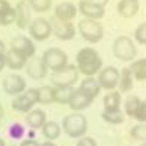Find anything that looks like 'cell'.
<instances>
[{"instance_id": "cell-1", "label": "cell", "mask_w": 146, "mask_h": 146, "mask_svg": "<svg viewBox=\"0 0 146 146\" xmlns=\"http://www.w3.org/2000/svg\"><path fill=\"white\" fill-rule=\"evenodd\" d=\"M77 70L86 77L97 75L103 68V59L94 48H81L75 56Z\"/></svg>"}, {"instance_id": "cell-2", "label": "cell", "mask_w": 146, "mask_h": 146, "mask_svg": "<svg viewBox=\"0 0 146 146\" xmlns=\"http://www.w3.org/2000/svg\"><path fill=\"white\" fill-rule=\"evenodd\" d=\"M62 129L70 137H82L86 136L88 129V121L87 117L81 113H71L64 117L62 120Z\"/></svg>"}, {"instance_id": "cell-3", "label": "cell", "mask_w": 146, "mask_h": 146, "mask_svg": "<svg viewBox=\"0 0 146 146\" xmlns=\"http://www.w3.org/2000/svg\"><path fill=\"white\" fill-rule=\"evenodd\" d=\"M78 32L82 36V39L87 40L88 44H97L103 39L104 29L98 20L91 19H81L78 22Z\"/></svg>"}, {"instance_id": "cell-4", "label": "cell", "mask_w": 146, "mask_h": 146, "mask_svg": "<svg viewBox=\"0 0 146 146\" xmlns=\"http://www.w3.org/2000/svg\"><path fill=\"white\" fill-rule=\"evenodd\" d=\"M113 54L117 59L124 61V62H129L133 61L136 58L137 49L136 45L133 44V40L129 36H119L114 39L113 42Z\"/></svg>"}, {"instance_id": "cell-5", "label": "cell", "mask_w": 146, "mask_h": 146, "mask_svg": "<svg viewBox=\"0 0 146 146\" xmlns=\"http://www.w3.org/2000/svg\"><path fill=\"white\" fill-rule=\"evenodd\" d=\"M78 70L74 64H68L64 68L54 71L51 75V82L54 87H74L78 81Z\"/></svg>"}, {"instance_id": "cell-6", "label": "cell", "mask_w": 146, "mask_h": 146, "mask_svg": "<svg viewBox=\"0 0 146 146\" xmlns=\"http://www.w3.org/2000/svg\"><path fill=\"white\" fill-rule=\"evenodd\" d=\"M42 61L44 64L46 65L48 70H52L54 71H58L61 68H64L65 65H68V56L67 54L59 49V48H49L44 52L42 55Z\"/></svg>"}, {"instance_id": "cell-7", "label": "cell", "mask_w": 146, "mask_h": 146, "mask_svg": "<svg viewBox=\"0 0 146 146\" xmlns=\"http://www.w3.org/2000/svg\"><path fill=\"white\" fill-rule=\"evenodd\" d=\"M38 103V88H29L25 90L20 96H16V98L12 101V109L19 113H29L32 107Z\"/></svg>"}, {"instance_id": "cell-8", "label": "cell", "mask_w": 146, "mask_h": 146, "mask_svg": "<svg viewBox=\"0 0 146 146\" xmlns=\"http://www.w3.org/2000/svg\"><path fill=\"white\" fill-rule=\"evenodd\" d=\"M49 23L52 33L61 40H70L75 36V26L72 22H65V20H61L52 16L49 19Z\"/></svg>"}, {"instance_id": "cell-9", "label": "cell", "mask_w": 146, "mask_h": 146, "mask_svg": "<svg viewBox=\"0 0 146 146\" xmlns=\"http://www.w3.org/2000/svg\"><path fill=\"white\" fill-rule=\"evenodd\" d=\"M119 77H120V71L116 67H106V68H101V71L98 72L97 82H98L100 88L113 91L114 88H117Z\"/></svg>"}, {"instance_id": "cell-10", "label": "cell", "mask_w": 146, "mask_h": 146, "mask_svg": "<svg viewBox=\"0 0 146 146\" xmlns=\"http://www.w3.org/2000/svg\"><path fill=\"white\" fill-rule=\"evenodd\" d=\"M28 29H29V35L35 40H45L52 33L51 23H49V20L45 19V17H36V19H33Z\"/></svg>"}, {"instance_id": "cell-11", "label": "cell", "mask_w": 146, "mask_h": 146, "mask_svg": "<svg viewBox=\"0 0 146 146\" xmlns=\"http://www.w3.org/2000/svg\"><path fill=\"white\" fill-rule=\"evenodd\" d=\"M32 9L28 2L20 0L15 7V23L19 29H28L32 22Z\"/></svg>"}, {"instance_id": "cell-12", "label": "cell", "mask_w": 146, "mask_h": 146, "mask_svg": "<svg viewBox=\"0 0 146 146\" xmlns=\"http://www.w3.org/2000/svg\"><path fill=\"white\" fill-rule=\"evenodd\" d=\"M3 90L9 96H20L26 90V81L19 74H9L3 80Z\"/></svg>"}, {"instance_id": "cell-13", "label": "cell", "mask_w": 146, "mask_h": 146, "mask_svg": "<svg viewBox=\"0 0 146 146\" xmlns=\"http://www.w3.org/2000/svg\"><path fill=\"white\" fill-rule=\"evenodd\" d=\"M10 49L16 51L20 55H23L26 59L35 56V45L28 36H22V35L15 36L10 40Z\"/></svg>"}, {"instance_id": "cell-14", "label": "cell", "mask_w": 146, "mask_h": 146, "mask_svg": "<svg viewBox=\"0 0 146 146\" xmlns=\"http://www.w3.org/2000/svg\"><path fill=\"white\" fill-rule=\"evenodd\" d=\"M77 9H78V13H81L86 19H91V20H100L106 13L103 6L94 5L88 2V0H80Z\"/></svg>"}, {"instance_id": "cell-15", "label": "cell", "mask_w": 146, "mask_h": 146, "mask_svg": "<svg viewBox=\"0 0 146 146\" xmlns=\"http://www.w3.org/2000/svg\"><path fill=\"white\" fill-rule=\"evenodd\" d=\"M25 68H26V74L31 78H33V80L44 78L46 75V71H48L46 65L44 64V61H42V58H40V56H32V58H29L28 62H26V65H25Z\"/></svg>"}, {"instance_id": "cell-16", "label": "cell", "mask_w": 146, "mask_h": 146, "mask_svg": "<svg viewBox=\"0 0 146 146\" xmlns=\"http://www.w3.org/2000/svg\"><path fill=\"white\" fill-rule=\"evenodd\" d=\"M94 100L91 98V97H88L87 94H84L81 90H74V93H72V97H71V100H70V103H68V106H70V109L72 110V111H75V113H78V111H81V110H86V109H88L90 106H91V103H93Z\"/></svg>"}, {"instance_id": "cell-17", "label": "cell", "mask_w": 146, "mask_h": 146, "mask_svg": "<svg viewBox=\"0 0 146 146\" xmlns=\"http://www.w3.org/2000/svg\"><path fill=\"white\" fill-rule=\"evenodd\" d=\"M77 15H78V9L71 2H62V3L56 5L55 10H54V17L65 20V22H71Z\"/></svg>"}, {"instance_id": "cell-18", "label": "cell", "mask_w": 146, "mask_h": 146, "mask_svg": "<svg viewBox=\"0 0 146 146\" xmlns=\"http://www.w3.org/2000/svg\"><path fill=\"white\" fill-rule=\"evenodd\" d=\"M3 58H5V65L9 67L10 70H22V68H25L26 62H28V59L23 55L17 54L13 49L6 51L5 55H3Z\"/></svg>"}, {"instance_id": "cell-19", "label": "cell", "mask_w": 146, "mask_h": 146, "mask_svg": "<svg viewBox=\"0 0 146 146\" xmlns=\"http://www.w3.org/2000/svg\"><path fill=\"white\" fill-rule=\"evenodd\" d=\"M25 121H26V124L32 130H36V129H40L46 123V114H45L44 110H40V109H33V110H31L26 114Z\"/></svg>"}, {"instance_id": "cell-20", "label": "cell", "mask_w": 146, "mask_h": 146, "mask_svg": "<svg viewBox=\"0 0 146 146\" xmlns=\"http://www.w3.org/2000/svg\"><path fill=\"white\" fill-rule=\"evenodd\" d=\"M117 12L121 17H133L139 12V2H136V0H119Z\"/></svg>"}, {"instance_id": "cell-21", "label": "cell", "mask_w": 146, "mask_h": 146, "mask_svg": "<svg viewBox=\"0 0 146 146\" xmlns=\"http://www.w3.org/2000/svg\"><path fill=\"white\" fill-rule=\"evenodd\" d=\"M120 104H121V94L116 90L109 91L106 96L103 97V111H116L120 110Z\"/></svg>"}, {"instance_id": "cell-22", "label": "cell", "mask_w": 146, "mask_h": 146, "mask_svg": "<svg viewBox=\"0 0 146 146\" xmlns=\"http://www.w3.org/2000/svg\"><path fill=\"white\" fill-rule=\"evenodd\" d=\"M78 90H81L84 94H87L88 97H91L94 100L100 94V90L101 88H100L98 82H97V78H94V77H86L84 80L81 81Z\"/></svg>"}, {"instance_id": "cell-23", "label": "cell", "mask_w": 146, "mask_h": 146, "mask_svg": "<svg viewBox=\"0 0 146 146\" xmlns=\"http://www.w3.org/2000/svg\"><path fill=\"white\" fill-rule=\"evenodd\" d=\"M133 74L130 71L129 67L123 68L120 71V77H119V93H130L133 90Z\"/></svg>"}, {"instance_id": "cell-24", "label": "cell", "mask_w": 146, "mask_h": 146, "mask_svg": "<svg viewBox=\"0 0 146 146\" xmlns=\"http://www.w3.org/2000/svg\"><path fill=\"white\" fill-rule=\"evenodd\" d=\"M74 90V87H54V101L59 104H68Z\"/></svg>"}, {"instance_id": "cell-25", "label": "cell", "mask_w": 146, "mask_h": 146, "mask_svg": "<svg viewBox=\"0 0 146 146\" xmlns=\"http://www.w3.org/2000/svg\"><path fill=\"white\" fill-rule=\"evenodd\" d=\"M129 68H130L135 80H137V81H146V58L132 61V64H130Z\"/></svg>"}, {"instance_id": "cell-26", "label": "cell", "mask_w": 146, "mask_h": 146, "mask_svg": "<svg viewBox=\"0 0 146 146\" xmlns=\"http://www.w3.org/2000/svg\"><path fill=\"white\" fill-rule=\"evenodd\" d=\"M40 129H42V135H44V137L48 139L49 142L58 139L59 135H61V127L58 126V123H55V121H46Z\"/></svg>"}, {"instance_id": "cell-27", "label": "cell", "mask_w": 146, "mask_h": 146, "mask_svg": "<svg viewBox=\"0 0 146 146\" xmlns=\"http://www.w3.org/2000/svg\"><path fill=\"white\" fill-rule=\"evenodd\" d=\"M140 104V98L137 96H133V94H129L124 100V114L129 116V117H133L137 107Z\"/></svg>"}, {"instance_id": "cell-28", "label": "cell", "mask_w": 146, "mask_h": 146, "mask_svg": "<svg viewBox=\"0 0 146 146\" xmlns=\"http://www.w3.org/2000/svg\"><path fill=\"white\" fill-rule=\"evenodd\" d=\"M38 103L40 104H51L54 103V87L42 86L38 88Z\"/></svg>"}, {"instance_id": "cell-29", "label": "cell", "mask_w": 146, "mask_h": 146, "mask_svg": "<svg viewBox=\"0 0 146 146\" xmlns=\"http://www.w3.org/2000/svg\"><path fill=\"white\" fill-rule=\"evenodd\" d=\"M101 117L104 121H107L110 124H120L124 121V119H126V114H124V111L120 110H116V111H103L101 113Z\"/></svg>"}, {"instance_id": "cell-30", "label": "cell", "mask_w": 146, "mask_h": 146, "mask_svg": "<svg viewBox=\"0 0 146 146\" xmlns=\"http://www.w3.org/2000/svg\"><path fill=\"white\" fill-rule=\"evenodd\" d=\"M29 6L32 10H35L36 13H45L51 9L52 6V0H29Z\"/></svg>"}, {"instance_id": "cell-31", "label": "cell", "mask_w": 146, "mask_h": 146, "mask_svg": "<svg viewBox=\"0 0 146 146\" xmlns=\"http://www.w3.org/2000/svg\"><path fill=\"white\" fill-rule=\"evenodd\" d=\"M130 136L135 140H140V142H146V123H139L136 126H133L130 129Z\"/></svg>"}, {"instance_id": "cell-32", "label": "cell", "mask_w": 146, "mask_h": 146, "mask_svg": "<svg viewBox=\"0 0 146 146\" xmlns=\"http://www.w3.org/2000/svg\"><path fill=\"white\" fill-rule=\"evenodd\" d=\"M135 40L140 45H146V22L140 23L135 31Z\"/></svg>"}, {"instance_id": "cell-33", "label": "cell", "mask_w": 146, "mask_h": 146, "mask_svg": "<svg viewBox=\"0 0 146 146\" xmlns=\"http://www.w3.org/2000/svg\"><path fill=\"white\" fill-rule=\"evenodd\" d=\"M25 135V129H23V126L20 123H13L12 126H10V129H9V136L12 137V139H20Z\"/></svg>"}, {"instance_id": "cell-34", "label": "cell", "mask_w": 146, "mask_h": 146, "mask_svg": "<svg viewBox=\"0 0 146 146\" xmlns=\"http://www.w3.org/2000/svg\"><path fill=\"white\" fill-rule=\"evenodd\" d=\"M133 119H136L139 123H146V98L140 100V104H139Z\"/></svg>"}, {"instance_id": "cell-35", "label": "cell", "mask_w": 146, "mask_h": 146, "mask_svg": "<svg viewBox=\"0 0 146 146\" xmlns=\"http://www.w3.org/2000/svg\"><path fill=\"white\" fill-rule=\"evenodd\" d=\"M12 23H15V7H12L5 15L0 16V25L2 26H9Z\"/></svg>"}, {"instance_id": "cell-36", "label": "cell", "mask_w": 146, "mask_h": 146, "mask_svg": "<svg viewBox=\"0 0 146 146\" xmlns=\"http://www.w3.org/2000/svg\"><path fill=\"white\" fill-rule=\"evenodd\" d=\"M77 146H97V142L90 136H82L77 142Z\"/></svg>"}, {"instance_id": "cell-37", "label": "cell", "mask_w": 146, "mask_h": 146, "mask_svg": "<svg viewBox=\"0 0 146 146\" xmlns=\"http://www.w3.org/2000/svg\"><path fill=\"white\" fill-rule=\"evenodd\" d=\"M10 9H12V6H10V3L7 2V0H0V16L5 15Z\"/></svg>"}, {"instance_id": "cell-38", "label": "cell", "mask_w": 146, "mask_h": 146, "mask_svg": "<svg viewBox=\"0 0 146 146\" xmlns=\"http://www.w3.org/2000/svg\"><path fill=\"white\" fill-rule=\"evenodd\" d=\"M20 146H40V145L35 139H26V140H22Z\"/></svg>"}, {"instance_id": "cell-39", "label": "cell", "mask_w": 146, "mask_h": 146, "mask_svg": "<svg viewBox=\"0 0 146 146\" xmlns=\"http://www.w3.org/2000/svg\"><path fill=\"white\" fill-rule=\"evenodd\" d=\"M88 2L94 3V5H98V6H103V7H106V5L110 2V0H88Z\"/></svg>"}, {"instance_id": "cell-40", "label": "cell", "mask_w": 146, "mask_h": 146, "mask_svg": "<svg viewBox=\"0 0 146 146\" xmlns=\"http://www.w3.org/2000/svg\"><path fill=\"white\" fill-rule=\"evenodd\" d=\"M5 52H6V46L3 44V40H0V56H3Z\"/></svg>"}, {"instance_id": "cell-41", "label": "cell", "mask_w": 146, "mask_h": 146, "mask_svg": "<svg viewBox=\"0 0 146 146\" xmlns=\"http://www.w3.org/2000/svg\"><path fill=\"white\" fill-rule=\"evenodd\" d=\"M40 146H56L54 142H49V140H46V142H44L42 145H40Z\"/></svg>"}, {"instance_id": "cell-42", "label": "cell", "mask_w": 146, "mask_h": 146, "mask_svg": "<svg viewBox=\"0 0 146 146\" xmlns=\"http://www.w3.org/2000/svg\"><path fill=\"white\" fill-rule=\"evenodd\" d=\"M3 114H5V111H3V106H2V104H0V120H2Z\"/></svg>"}, {"instance_id": "cell-43", "label": "cell", "mask_w": 146, "mask_h": 146, "mask_svg": "<svg viewBox=\"0 0 146 146\" xmlns=\"http://www.w3.org/2000/svg\"><path fill=\"white\" fill-rule=\"evenodd\" d=\"M0 146H6V143H5V140L0 137Z\"/></svg>"}, {"instance_id": "cell-44", "label": "cell", "mask_w": 146, "mask_h": 146, "mask_svg": "<svg viewBox=\"0 0 146 146\" xmlns=\"http://www.w3.org/2000/svg\"><path fill=\"white\" fill-rule=\"evenodd\" d=\"M140 146H146V142H145V143H142V145H140Z\"/></svg>"}, {"instance_id": "cell-45", "label": "cell", "mask_w": 146, "mask_h": 146, "mask_svg": "<svg viewBox=\"0 0 146 146\" xmlns=\"http://www.w3.org/2000/svg\"><path fill=\"white\" fill-rule=\"evenodd\" d=\"M25 2H29V0H25Z\"/></svg>"}, {"instance_id": "cell-46", "label": "cell", "mask_w": 146, "mask_h": 146, "mask_svg": "<svg viewBox=\"0 0 146 146\" xmlns=\"http://www.w3.org/2000/svg\"><path fill=\"white\" fill-rule=\"evenodd\" d=\"M136 2H139V0H136Z\"/></svg>"}, {"instance_id": "cell-47", "label": "cell", "mask_w": 146, "mask_h": 146, "mask_svg": "<svg viewBox=\"0 0 146 146\" xmlns=\"http://www.w3.org/2000/svg\"><path fill=\"white\" fill-rule=\"evenodd\" d=\"M12 146H15V145H12Z\"/></svg>"}]
</instances>
